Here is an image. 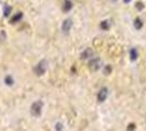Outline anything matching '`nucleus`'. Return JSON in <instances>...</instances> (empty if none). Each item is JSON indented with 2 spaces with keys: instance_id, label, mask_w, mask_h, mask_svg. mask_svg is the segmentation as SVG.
Instances as JSON below:
<instances>
[{
  "instance_id": "1",
  "label": "nucleus",
  "mask_w": 146,
  "mask_h": 131,
  "mask_svg": "<svg viewBox=\"0 0 146 131\" xmlns=\"http://www.w3.org/2000/svg\"><path fill=\"white\" fill-rule=\"evenodd\" d=\"M42 110H43V103L40 100H36V102H34L32 104V106H31V112H32L33 116H35V117L40 116Z\"/></svg>"
},
{
  "instance_id": "2",
  "label": "nucleus",
  "mask_w": 146,
  "mask_h": 131,
  "mask_svg": "<svg viewBox=\"0 0 146 131\" xmlns=\"http://www.w3.org/2000/svg\"><path fill=\"white\" fill-rule=\"evenodd\" d=\"M46 70H47V63L45 60H42L40 63H38L34 67V73L36 75H43L45 74V72H46Z\"/></svg>"
},
{
  "instance_id": "3",
  "label": "nucleus",
  "mask_w": 146,
  "mask_h": 131,
  "mask_svg": "<svg viewBox=\"0 0 146 131\" xmlns=\"http://www.w3.org/2000/svg\"><path fill=\"white\" fill-rule=\"evenodd\" d=\"M108 88L107 87H103L97 94V100L98 102H100V103H103L105 100H107V97H108Z\"/></svg>"
},
{
  "instance_id": "4",
  "label": "nucleus",
  "mask_w": 146,
  "mask_h": 131,
  "mask_svg": "<svg viewBox=\"0 0 146 131\" xmlns=\"http://www.w3.org/2000/svg\"><path fill=\"white\" fill-rule=\"evenodd\" d=\"M71 26H72V21L70 19L64 20L62 25H61V30L64 32V33H68V32L71 30Z\"/></svg>"
},
{
  "instance_id": "5",
  "label": "nucleus",
  "mask_w": 146,
  "mask_h": 131,
  "mask_svg": "<svg viewBox=\"0 0 146 131\" xmlns=\"http://www.w3.org/2000/svg\"><path fill=\"white\" fill-rule=\"evenodd\" d=\"M90 67L93 70H98L100 67V60L99 58H95V59H92L91 63H90Z\"/></svg>"
},
{
  "instance_id": "6",
  "label": "nucleus",
  "mask_w": 146,
  "mask_h": 131,
  "mask_svg": "<svg viewBox=\"0 0 146 131\" xmlns=\"http://www.w3.org/2000/svg\"><path fill=\"white\" fill-rule=\"evenodd\" d=\"M72 2L70 1V0H66L64 1V3H63V7H62V10L64 11V12H68V11H70L71 9H72Z\"/></svg>"
},
{
  "instance_id": "7",
  "label": "nucleus",
  "mask_w": 146,
  "mask_h": 131,
  "mask_svg": "<svg viewBox=\"0 0 146 131\" xmlns=\"http://www.w3.org/2000/svg\"><path fill=\"white\" fill-rule=\"evenodd\" d=\"M92 55H93V51H92L90 48H87V49L84 50V51L82 53V55H81V58H82V59H87V58H90Z\"/></svg>"
},
{
  "instance_id": "8",
  "label": "nucleus",
  "mask_w": 146,
  "mask_h": 131,
  "mask_svg": "<svg viewBox=\"0 0 146 131\" xmlns=\"http://www.w3.org/2000/svg\"><path fill=\"white\" fill-rule=\"evenodd\" d=\"M5 83H6L8 86H11L14 83V79L12 78V75H7L5 78Z\"/></svg>"
},
{
  "instance_id": "9",
  "label": "nucleus",
  "mask_w": 146,
  "mask_h": 131,
  "mask_svg": "<svg viewBox=\"0 0 146 131\" xmlns=\"http://www.w3.org/2000/svg\"><path fill=\"white\" fill-rule=\"evenodd\" d=\"M22 17H23L22 12H18L14 17H13L12 19H11V23H17L18 21H20V20L22 19Z\"/></svg>"
},
{
  "instance_id": "10",
  "label": "nucleus",
  "mask_w": 146,
  "mask_h": 131,
  "mask_svg": "<svg viewBox=\"0 0 146 131\" xmlns=\"http://www.w3.org/2000/svg\"><path fill=\"white\" fill-rule=\"evenodd\" d=\"M130 57H131V60L132 61L137 59V51H136V49L132 48V49L130 50Z\"/></svg>"
},
{
  "instance_id": "11",
  "label": "nucleus",
  "mask_w": 146,
  "mask_h": 131,
  "mask_svg": "<svg viewBox=\"0 0 146 131\" xmlns=\"http://www.w3.org/2000/svg\"><path fill=\"white\" fill-rule=\"evenodd\" d=\"M134 26H135V29L136 30H141L142 29V26H143V22L141 21V19H136L134 21Z\"/></svg>"
},
{
  "instance_id": "12",
  "label": "nucleus",
  "mask_w": 146,
  "mask_h": 131,
  "mask_svg": "<svg viewBox=\"0 0 146 131\" xmlns=\"http://www.w3.org/2000/svg\"><path fill=\"white\" fill-rule=\"evenodd\" d=\"M100 27H102L103 30H105V31L108 30V29H109V22H108V21H103V22L100 23Z\"/></svg>"
},
{
  "instance_id": "13",
  "label": "nucleus",
  "mask_w": 146,
  "mask_h": 131,
  "mask_svg": "<svg viewBox=\"0 0 146 131\" xmlns=\"http://www.w3.org/2000/svg\"><path fill=\"white\" fill-rule=\"evenodd\" d=\"M10 12H11V7L5 6V8H3V13H5V15L8 17V15L10 14Z\"/></svg>"
},
{
  "instance_id": "14",
  "label": "nucleus",
  "mask_w": 146,
  "mask_h": 131,
  "mask_svg": "<svg viewBox=\"0 0 146 131\" xmlns=\"http://www.w3.org/2000/svg\"><path fill=\"white\" fill-rule=\"evenodd\" d=\"M55 129L57 131H62V129H63V125L61 124V122H57L55 125Z\"/></svg>"
},
{
  "instance_id": "15",
  "label": "nucleus",
  "mask_w": 146,
  "mask_h": 131,
  "mask_svg": "<svg viewBox=\"0 0 146 131\" xmlns=\"http://www.w3.org/2000/svg\"><path fill=\"white\" fill-rule=\"evenodd\" d=\"M110 72H111V67H110V66H106L104 73H105V74H109Z\"/></svg>"
},
{
  "instance_id": "16",
  "label": "nucleus",
  "mask_w": 146,
  "mask_h": 131,
  "mask_svg": "<svg viewBox=\"0 0 146 131\" xmlns=\"http://www.w3.org/2000/svg\"><path fill=\"white\" fill-rule=\"evenodd\" d=\"M135 129V125L134 124H130L128 127V131H133Z\"/></svg>"
},
{
  "instance_id": "17",
  "label": "nucleus",
  "mask_w": 146,
  "mask_h": 131,
  "mask_svg": "<svg viewBox=\"0 0 146 131\" xmlns=\"http://www.w3.org/2000/svg\"><path fill=\"white\" fill-rule=\"evenodd\" d=\"M136 7H137L140 10H142V9L144 8V6H142V3H141V2H137V3H136Z\"/></svg>"
},
{
  "instance_id": "18",
  "label": "nucleus",
  "mask_w": 146,
  "mask_h": 131,
  "mask_svg": "<svg viewBox=\"0 0 146 131\" xmlns=\"http://www.w3.org/2000/svg\"><path fill=\"white\" fill-rule=\"evenodd\" d=\"M123 1H124V2H129V1H130V0H123Z\"/></svg>"
}]
</instances>
